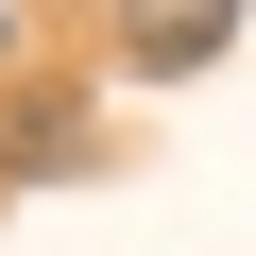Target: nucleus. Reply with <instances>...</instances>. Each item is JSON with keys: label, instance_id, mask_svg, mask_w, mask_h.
Here are the masks:
<instances>
[{"label": "nucleus", "instance_id": "f257e3e1", "mask_svg": "<svg viewBox=\"0 0 256 256\" xmlns=\"http://www.w3.org/2000/svg\"><path fill=\"white\" fill-rule=\"evenodd\" d=\"M239 18H256V0H102V52L137 86H188L205 52H239Z\"/></svg>", "mask_w": 256, "mask_h": 256}, {"label": "nucleus", "instance_id": "f03ea898", "mask_svg": "<svg viewBox=\"0 0 256 256\" xmlns=\"http://www.w3.org/2000/svg\"><path fill=\"white\" fill-rule=\"evenodd\" d=\"M102 137H86V120L68 102H18V120H0V171H86Z\"/></svg>", "mask_w": 256, "mask_h": 256}, {"label": "nucleus", "instance_id": "7ed1b4c3", "mask_svg": "<svg viewBox=\"0 0 256 256\" xmlns=\"http://www.w3.org/2000/svg\"><path fill=\"white\" fill-rule=\"evenodd\" d=\"M0 52H18V0H0Z\"/></svg>", "mask_w": 256, "mask_h": 256}]
</instances>
